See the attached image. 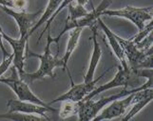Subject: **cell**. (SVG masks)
Wrapping results in <instances>:
<instances>
[{
  "label": "cell",
  "instance_id": "18",
  "mask_svg": "<svg viewBox=\"0 0 153 121\" xmlns=\"http://www.w3.org/2000/svg\"><path fill=\"white\" fill-rule=\"evenodd\" d=\"M0 119H10L13 121H42L46 118L37 114H24L19 112H13L0 114ZM47 120V119H46Z\"/></svg>",
  "mask_w": 153,
  "mask_h": 121
},
{
  "label": "cell",
  "instance_id": "10",
  "mask_svg": "<svg viewBox=\"0 0 153 121\" xmlns=\"http://www.w3.org/2000/svg\"><path fill=\"white\" fill-rule=\"evenodd\" d=\"M1 9L6 13L10 17H13L15 22L17 23L20 37H30L29 31L33 28V26L36 23V19L42 14V10H39L35 13H27L19 12V10H14L13 9H10L7 7L0 6Z\"/></svg>",
  "mask_w": 153,
  "mask_h": 121
},
{
  "label": "cell",
  "instance_id": "27",
  "mask_svg": "<svg viewBox=\"0 0 153 121\" xmlns=\"http://www.w3.org/2000/svg\"><path fill=\"white\" fill-rule=\"evenodd\" d=\"M0 78H1V77H0Z\"/></svg>",
  "mask_w": 153,
  "mask_h": 121
},
{
  "label": "cell",
  "instance_id": "13",
  "mask_svg": "<svg viewBox=\"0 0 153 121\" xmlns=\"http://www.w3.org/2000/svg\"><path fill=\"white\" fill-rule=\"evenodd\" d=\"M152 98H153L152 88H146L144 89V90H140L134 93L132 101H131L132 107L126 114L125 117H122V120L126 121L133 118L135 114H138L142 109H144L147 104L152 101Z\"/></svg>",
  "mask_w": 153,
  "mask_h": 121
},
{
  "label": "cell",
  "instance_id": "2",
  "mask_svg": "<svg viewBox=\"0 0 153 121\" xmlns=\"http://www.w3.org/2000/svg\"><path fill=\"white\" fill-rule=\"evenodd\" d=\"M146 88H152V77L147 78V81L143 84V85L138 86L137 88H133L131 90H125L121 91L112 96H108V97H102L99 100H93V99H88V100H82L80 101L79 104V111H78V118L80 121H88L92 120L96 115L99 114V112L101 111L103 108H105L108 103H110L113 100L119 98H123L128 94L138 92L140 90H144Z\"/></svg>",
  "mask_w": 153,
  "mask_h": 121
},
{
  "label": "cell",
  "instance_id": "7",
  "mask_svg": "<svg viewBox=\"0 0 153 121\" xmlns=\"http://www.w3.org/2000/svg\"><path fill=\"white\" fill-rule=\"evenodd\" d=\"M112 3V0H102L97 7L93 8L91 12H88L87 15L83 16L79 19L73 20V21H65V27L63 29V31L58 34L56 37L53 38V43H56L58 46L59 40L61 39V36L64 35L67 31H70L75 28H82L84 29L85 27L91 28L93 26L97 25V19L102 15V13L105 10H107Z\"/></svg>",
  "mask_w": 153,
  "mask_h": 121
},
{
  "label": "cell",
  "instance_id": "4",
  "mask_svg": "<svg viewBox=\"0 0 153 121\" xmlns=\"http://www.w3.org/2000/svg\"><path fill=\"white\" fill-rule=\"evenodd\" d=\"M139 83H140V77L137 76L132 70H130V69L125 70L121 66H118V71L112 79L108 83L100 85L97 88H94L93 90L84 98V100L91 99L94 96H98L99 93L110 90V89H113V88H117V87L136 88V86L137 87L139 86Z\"/></svg>",
  "mask_w": 153,
  "mask_h": 121
},
{
  "label": "cell",
  "instance_id": "23",
  "mask_svg": "<svg viewBox=\"0 0 153 121\" xmlns=\"http://www.w3.org/2000/svg\"><path fill=\"white\" fill-rule=\"evenodd\" d=\"M152 28H153V23H152V20H150L149 23L146 24V26L143 29L138 31V34H137L136 35H134L133 37H131V39H132V41L135 44L139 43V42H141L143 39H145L147 35L152 33Z\"/></svg>",
  "mask_w": 153,
  "mask_h": 121
},
{
  "label": "cell",
  "instance_id": "24",
  "mask_svg": "<svg viewBox=\"0 0 153 121\" xmlns=\"http://www.w3.org/2000/svg\"><path fill=\"white\" fill-rule=\"evenodd\" d=\"M13 61V54H10L7 57H5L2 60V63L0 64V77H1L5 72L8 71V69L12 65Z\"/></svg>",
  "mask_w": 153,
  "mask_h": 121
},
{
  "label": "cell",
  "instance_id": "5",
  "mask_svg": "<svg viewBox=\"0 0 153 121\" xmlns=\"http://www.w3.org/2000/svg\"><path fill=\"white\" fill-rule=\"evenodd\" d=\"M0 83H3L12 89L13 93L16 94V96L19 100L33 102L35 104L41 105V106H46V107L51 106L48 102L43 101L38 96H35L33 93V91L30 90V88L29 87V84L20 78L17 72V70L15 69L14 67L12 68V75H10V76L1 77L0 78Z\"/></svg>",
  "mask_w": 153,
  "mask_h": 121
},
{
  "label": "cell",
  "instance_id": "1",
  "mask_svg": "<svg viewBox=\"0 0 153 121\" xmlns=\"http://www.w3.org/2000/svg\"><path fill=\"white\" fill-rule=\"evenodd\" d=\"M53 43V38L51 37V31H48V34H47V44L45 47V51L42 55H38L35 54V52H31L29 47L27 46V56H33V57H37V58L40 59V66L38 68V70L31 72V73H28V72H24V75L21 77V79H23L24 81H26L28 84L33 83L35 80H38L43 78L45 76H50L51 78H53L55 76L53 70L56 67H61L63 69V62L61 60V58H58L57 55L53 56V55L51 54V46Z\"/></svg>",
  "mask_w": 153,
  "mask_h": 121
},
{
  "label": "cell",
  "instance_id": "15",
  "mask_svg": "<svg viewBox=\"0 0 153 121\" xmlns=\"http://www.w3.org/2000/svg\"><path fill=\"white\" fill-rule=\"evenodd\" d=\"M91 30H92V35H91V39H92V42H93V51H92V55L91 57V61H89L88 71L86 72L85 76H84V81L85 82H88V81H91L92 79H94V73H95L96 68H97L99 62H100V59H101V56H102V50H101V47H100L99 42L97 40L98 33H97L96 25L91 27Z\"/></svg>",
  "mask_w": 153,
  "mask_h": 121
},
{
  "label": "cell",
  "instance_id": "12",
  "mask_svg": "<svg viewBox=\"0 0 153 121\" xmlns=\"http://www.w3.org/2000/svg\"><path fill=\"white\" fill-rule=\"evenodd\" d=\"M136 93V92H135ZM134 96V93L125 96V98H119L108 103V107L103 108L101 110V114H98L92 120L93 121H101V120H110L113 118H117L121 115L126 114V110L131 105V101Z\"/></svg>",
  "mask_w": 153,
  "mask_h": 121
},
{
  "label": "cell",
  "instance_id": "22",
  "mask_svg": "<svg viewBox=\"0 0 153 121\" xmlns=\"http://www.w3.org/2000/svg\"><path fill=\"white\" fill-rule=\"evenodd\" d=\"M72 1H73V0H63L62 3L59 5V7H58V8H57V10H55V13H54L53 14H52L51 16L50 17V19H49V20L47 21V22L45 23V24H46V26H45V29H44L43 31H42V33L40 34L39 37H38V40H37V43H38V42H40L41 38L43 37V35L46 34V31H48L51 29V26L52 22H53V21H54V19L57 17V15L59 14V13L62 12V10H64V9H65V8L68 6V5L70 4L71 2H72Z\"/></svg>",
  "mask_w": 153,
  "mask_h": 121
},
{
  "label": "cell",
  "instance_id": "25",
  "mask_svg": "<svg viewBox=\"0 0 153 121\" xmlns=\"http://www.w3.org/2000/svg\"><path fill=\"white\" fill-rule=\"evenodd\" d=\"M0 51H1L2 55H3V58L5 57H7L10 54L7 52L6 48H5V46L3 44V38H2V35H1V33H0Z\"/></svg>",
  "mask_w": 153,
  "mask_h": 121
},
{
  "label": "cell",
  "instance_id": "14",
  "mask_svg": "<svg viewBox=\"0 0 153 121\" xmlns=\"http://www.w3.org/2000/svg\"><path fill=\"white\" fill-rule=\"evenodd\" d=\"M97 25H99V27L103 30V31L105 33V36H107V38L108 40V43H109V46L110 48L112 49L113 52L115 54L116 57L118 58V60L120 61L121 63V67L123 68L125 70H128L129 67L128 65V62H126V56L124 55V52H123V49L122 47H121L119 41L116 37V34H114L113 31L110 30L107 25H105L101 18H98L97 19Z\"/></svg>",
  "mask_w": 153,
  "mask_h": 121
},
{
  "label": "cell",
  "instance_id": "8",
  "mask_svg": "<svg viewBox=\"0 0 153 121\" xmlns=\"http://www.w3.org/2000/svg\"><path fill=\"white\" fill-rule=\"evenodd\" d=\"M113 67H110L108 69L104 72L99 77H97L96 79H92L91 81H88V82H85L84 81L83 83L80 84H74L72 80V77L70 73V78H71V88L68 90V92H66L65 93L61 94L60 96L56 97L53 100H51V102H48L50 105H52L54 103L57 102H62V101H74V102H79V101H82L84 100L88 94L91 93L94 88H95V85L97 84V82H99L102 78L107 75V73L112 69Z\"/></svg>",
  "mask_w": 153,
  "mask_h": 121
},
{
  "label": "cell",
  "instance_id": "17",
  "mask_svg": "<svg viewBox=\"0 0 153 121\" xmlns=\"http://www.w3.org/2000/svg\"><path fill=\"white\" fill-rule=\"evenodd\" d=\"M62 1L63 0H49L48 5H47L44 13L40 15V18L38 19V21H36V23L33 26V28L30 30L29 36H30L35 31H37L38 28H40L42 25L45 24L50 19V17L55 13V10L59 7V5L62 3Z\"/></svg>",
  "mask_w": 153,
  "mask_h": 121
},
{
  "label": "cell",
  "instance_id": "11",
  "mask_svg": "<svg viewBox=\"0 0 153 121\" xmlns=\"http://www.w3.org/2000/svg\"><path fill=\"white\" fill-rule=\"evenodd\" d=\"M0 33H1L2 38L6 40L8 43L10 45L13 49V66L15 69L17 70V72L20 76V78L22 77L24 75V65H25V49L27 47L29 37H20L19 39H15L9 36L3 29L0 27Z\"/></svg>",
  "mask_w": 153,
  "mask_h": 121
},
{
  "label": "cell",
  "instance_id": "21",
  "mask_svg": "<svg viewBox=\"0 0 153 121\" xmlns=\"http://www.w3.org/2000/svg\"><path fill=\"white\" fill-rule=\"evenodd\" d=\"M28 0H0V6L19 10V12H25L28 8Z\"/></svg>",
  "mask_w": 153,
  "mask_h": 121
},
{
  "label": "cell",
  "instance_id": "9",
  "mask_svg": "<svg viewBox=\"0 0 153 121\" xmlns=\"http://www.w3.org/2000/svg\"><path fill=\"white\" fill-rule=\"evenodd\" d=\"M7 107L9 109V113L13 112H19L24 114H37L45 117L47 120H50L48 117V114L57 113L58 110L54 109L53 107L49 106H41V105L35 104L29 101H22L19 99H10L7 102Z\"/></svg>",
  "mask_w": 153,
  "mask_h": 121
},
{
  "label": "cell",
  "instance_id": "20",
  "mask_svg": "<svg viewBox=\"0 0 153 121\" xmlns=\"http://www.w3.org/2000/svg\"><path fill=\"white\" fill-rule=\"evenodd\" d=\"M68 15L66 19L67 21H73L79 19L87 15L88 13L85 7L82 6V5L77 4L74 0L68 5Z\"/></svg>",
  "mask_w": 153,
  "mask_h": 121
},
{
  "label": "cell",
  "instance_id": "16",
  "mask_svg": "<svg viewBox=\"0 0 153 121\" xmlns=\"http://www.w3.org/2000/svg\"><path fill=\"white\" fill-rule=\"evenodd\" d=\"M82 28H75L71 31H70V38L68 40V44H67V48L66 52L63 57H61V60L63 62V71L68 70V63L70 60L71 56L72 55L73 52L75 51L77 48L78 43H79V39H80V35L82 34Z\"/></svg>",
  "mask_w": 153,
  "mask_h": 121
},
{
  "label": "cell",
  "instance_id": "6",
  "mask_svg": "<svg viewBox=\"0 0 153 121\" xmlns=\"http://www.w3.org/2000/svg\"><path fill=\"white\" fill-rule=\"evenodd\" d=\"M102 15H108V16L121 17L131 21L138 30L143 29L147 21L152 20V7H133L126 6L118 10H105L102 13Z\"/></svg>",
  "mask_w": 153,
  "mask_h": 121
},
{
  "label": "cell",
  "instance_id": "3",
  "mask_svg": "<svg viewBox=\"0 0 153 121\" xmlns=\"http://www.w3.org/2000/svg\"><path fill=\"white\" fill-rule=\"evenodd\" d=\"M126 56L130 70L152 69V48L149 50H140L137 48L132 39H125L116 34Z\"/></svg>",
  "mask_w": 153,
  "mask_h": 121
},
{
  "label": "cell",
  "instance_id": "19",
  "mask_svg": "<svg viewBox=\"0 0 153 121\" xmlns=\"http://www.w3.org/2000/svg\"><path fill=\"white\" fill-rule=\"evenodd\" d=\"M63 105L59 111V117L63 119H66L68 117H71L73 115L78 114L79 111V102H74V101H62Z\"/></svg>",
  "mask_w": 153,
  "mask_h": 121
},
{
  "label": "cell",
  "instance_id": "26",
  "mask_svg": "<svg viewBox=\"0 0 153 121\" xmlns=\"http://www.w3.org/2000/svg\"><path fill=\"white\" fill-rule=\"evenodd\" d=\"M74 1L79 4V5H82V6H85V5L88 2V0H74Z\"/></svg>",
  "mask_w": 153,
  "mask_h": 121
}]
</instances>
